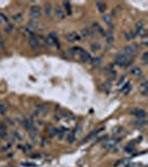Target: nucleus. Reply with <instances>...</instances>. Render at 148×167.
Masks as SVG:
<instances>
[{"label":"nucleus","mask_w":148,"mask_h":167,"mask_svg":"<svg viewBox=\"0 0 148 167\" xmlns=\"http://www.w3.org/2000/svg\"><path fill=\"white\" fill-rule=\"evenodd\" d=\"M28 28L30 29V31H33L36 28H37V22L35 20H30L29 22H28Z\"/></svg>","instance_id":"b1692460"},{"label":"nucleus","mask_w":148,"mask_h":167,"mask_svg":"<svg viewBox=\"0 0 148 167\" xmlns=\"http://www.w3.org/2000/svg\"><path fill=\"white\" fill-rule=\"evenodd\" d=\"M103 89L106 90V92H108L109 89H110V83H105L103 85Z\"/></svg>","instance_id":"e433bc0d"},{"label":"nucleus","mask_w":148,"mask_h":167,"mask_svg":"<svg viewBox=\"0 0 148 167\" xmlns=\"http://www.w3.org/2000/svg\"><path fill=\"white\" fill-rule=\"evenodd\" d=\"M106 73H108L113 79H115L116 78V71L115 70H113V69H110V68H106Z\"/></svg>","instance_id":"393cba45"},{"label":"nucleus","mask_w":148,"mask_h":167,"mask_svg":"<svg viewBox=\"0 0 148 167\" xmlns=\"http://www.w3.org/2000/svg\"><path fill=\"white\" fill-rule=\"evenodd\" d=\"M137 51H138V46L137 45H135V43H130V45H127V46H125L121 52L130 57V56L135 55Z\"/></svg>","instance_id":"f03ea898"},{"label":"nucleus","mask_w":148,"mask_h":167,"mask_svg":"<svg viewBox=\"0 0 148 167\" xmlns=\"http://www.w3.org/2000/svg\"><path fill=\"white\" fill-rule=\"evenodd\" d=\"M66 39L69 42H74V41H76V40H78L79 37H78V35H77L76 32H69V33L66 35Z\"/></svg>","instance_id":"1a4fd4ad"},{"label":"nucleus","mask_w":148,"mask_h":167,"mask_svg":"<svg viewBox=\"0 0 148 167\" xmlns=\"http://www.w3.org/2000/svg\"><path fill=\"white\" fill-rule=\"evenodd\" d=\"M5 30L7 33H11L12 30H13V25H11V23H7L6 25V28H5Z\"/></svg>","instance_id":"2f4dec72"},{"label":"nucleus","mask_w":148,"mask_h":167,"mask_svg":"<svg viewBox=\"0 0 148 167\" xmlns=\"http://www.w3.org/2000/svg\"><path fill=\"white\" fill-rule=\"evenodd\" d=\"M12 18L15 21H20L22 19V13H16V15H13Z\"/></svg>","instance_id":"f704fd0d"},{"label":"nucleus","mask_w":148,"mask_h":167,"mask_svg":"<svg viewBox=\"0 0 148 167\" xmlns=\"http://www.w3.org/2000/svg\"><path fill=\"white\" fill-rule=\"evenodd\" d=\"M29 45H30V47L32 49H38L39 46H40V43L38 41V38L36 36H33V35H31L30 38H29Z\"/></svg>","instance_id":"0eeeda50"},{"label":"nucleus","mask_w":148,"mask_h":167,"mask_svg":"<svg viewBox=\"0 0 148 167\" xmlns=\"http://www.w3.org/2000/svg\"><path fill=\"white\" fill-rule=\"evenodd\" d=\"M93 28H94L95 32H99V30L101 29V27L99 26V23H98V22H94V23H93Z\"/></svg>","instance_id":"72a5a7b5"},{"label":"nucleus","mask_w":148,"mask_h":167,"mask_svg":"<svg viewBox=\"0 0 148 167\" xmlns=\"http://www.w3.org/2000/svg\"><path fill=\"white\" fill-rule=\"evenodd\" d=\"M90 61H91V65H93L94 67H98V66L101 63V57H96L94 59H91Z\"/></svg>","instance_id":"5701e85b"},{"label":"nucleus","mask_w":148,"mask_h":167,"mask_svg":"<svg viewBox=\"0 0 148 167\" xmlns=\"http://www.w3.org/2000/svg\"><path fill=\"white\" fill-rule=\"evenodd\" d=\"M130 89H131V85H130L129 83L125 84V85L120 88V90H121V93H123V94H128V93L130 92Z\"/></svg>","instance_id":"f3484780"},{"label":"nucleus","mask_w":148,"mask_h":167,"mask_svg":"<svg viewBox=\"0 0 148 167\" xmlns=\"http://www.w3.org/2000/svg\"><path fill=\"white\" fill-rule=\"evenodd\" d=\"M118 130H123V128H120V127H117V128H115V129H114V134H118V133H119Z\"/></svg>","instance_id":"ea45409f"},{"label":"nucleus","mask_w":148,"mask_h":167,"mask_svg":"<svg viewBox=\"0 0 148 167\" xmlns=\"http://www.w3.org/2000/svg\"><path fill=\"white\" fill-rule=\"evenodd\" d=\"M135 125L137 126V127H140V128H141V127L146 126V120H145V119H138Z\"/></svg>","instance_id":"c756f323"},{"label":"nucleus","mask_w":148,"mask_h":167,"mask_svg":"<svg viewBox=\"0 0 148 167\" xmlns=\"http://www.w3.org/2000/svg\"><path fill=\"white\" fill-rule=\"evenodd\" d=\"M131 114L135 117H137V119H145V117H146V112L144 109H140V108L131 109Z\"/></svg>","instance_id":"39448f33"},{"label":"nucleus","mask_w":148,"mask_h":167,"mask_svg":"<svg viewBox=\"0 0 148 167\" xmlns=\"http://www.w3.org/2000/svg\"><path fill=\"white\" fill-rule=\"evenodd\" d=\"M103 20L105 21L107 25L110 26V25H111V16H110V15H104V16H103Z\"/></svg>","instance_id":"bb28decb"},{"label":"nucleus","mask_w":148,"mask_h":167,"mask_svg":"<svg viewBox=\"0 0 148 167\" xmlns=\"http://www.w3.org/2000/svg\"><path fill=\"white\" fill-rule=\"evenodd\" d=\"M139 90H140V93L144 95V96L147 95V93H148V83L147 81H144V83L139 86Z\"/></svg>","instance_id":"f8f14e48"},{"label":"nucleus","mask_w":148,"mask_h":167,"mask_svg":"<svg viewBox=\"0 0 148 167\" xmlns=\"http://www.w3.org/2000/svg\"><path fill=\"white\" fill-rule=\"evenodd\" d=\"M66 138H67V142H68L69 144H73V143L75 142V139H76V136H75V133H73V132H71V133H68V134H67V137H66Z\"/></svg>","instance_id":"4be33fe9"},{"label":"nucleus","mask_w":148,"mask_h":167,"mask_svg":"<svg viewBox=\"0 0 148 167\" xmlns=\"http://www.w3.org/2000/svg\"><path fill=\"white\" fill-rule=\"evenodd\" d=\"M48 113V108L46 107V106H39L38 108H37V110H36V115L38 116H45L46 114Z\"/></svg>","instance_id":"9d476101"},{"label":"nucleus","mask_w":148,"mask_h":167,"mask_svg":"<svg viewBox=\"0 0 148 167\" xmlns=\"http://www.w3.org/2000/svg\"><path fill=\"white\" fill-rule=\"evenodd\" d=\"M119 142V139H111V140H106L105 143L103 144V147L105 148L106 150H110L113 148H115L117 145V143Z\"/></svg>","instance_id":"423d86ee"},{"label":"nucleus","mask_w":148,"mask_h":167,"mask_svg":"<svg viewBox=\"0 0 148 167\" xmlns=\"http://www.w3.org/2000/svg\"><path fill=\"white\" fill-rule=\"evenodd\" d=\"M96 6H97V9L99 12H104L106 10V5L101 1H97L96 2Z\"/></svg>","instance_id":"aec40b11"},{"label":"nucleus","mask_w":148,"mask_h":167,"mask_svg":"<svg viewBox=\"0 0 148 167\" xmlns=\"http://www.w3.org/2000/svg\"><path fill=\"white\" fill-rule=\"evenodd\" d=\"M130 73L131 75L136 76V77H143V70L139 68V67H134L130 69Z\"/></svg>","instance_id":"9b49d317"},{"label":"nucleus","mask_w":148,"mask_h":167,"mask_svg":"<svg viewBox=\"0 0 148 167\" xmlns=\"http://www.w3.org/2000/svg\"><path fill=\"white\" fill-rule=\"evenodd\" d=\"M7 113V106L6 104L0 103V115H5Z\"/></svg>","instance_id":"cd10ccee"},{"label":"nucleus","mask_w":148,"mask_h":167,"mask_svg":"<svg viewBox=\"0 0 148 167\" xmlns=\"http://www.w3.org/2000/svg\"><path fill=\"white\" fill-rule=\"evenodd\" d=\"M21 165H22V166H29V167H35L36 166V165H35V164H32V163H22Z\"/></svg>","instance_id":"58836bf2"},{"label":"nucleus","mask_w":148,"mask_h":167,"mask_svg":"<svg viewBox=\"0 0 148 167\" xmlns=\"http://www.w3.org/2000/svg\"><path fill=\"white\" fill-rule=\"evenodd\" d=\"M135 30H136V33H138V35L144 30V22L143 21H139L135 25Z\"/></svg>","instance_id":"dca6fc26"},{"label":"nucleus","mask_w":148,"mask_h":167,"mask_svg":"<svg viewBox=\"0 0 148 167\" xmlns=\"http://www.w3.org/2000/svg\"><path fill=\"white\" fill-rule=\"evenodd\" d=\"M90 49H91V51H98L99 49H100V43L99 42H95V43H93L91 46H90Z\"/></svg>","instance_id":"a878e982"},{"label":"nucleus","mask_w":148,"mask_h":167,"mask_svg":"<svg viewBox=\"0 0 148 167\" xmlns=\"http://www.w3.org/2000/svg\"><path fill=\"white\" fill-rule=\"evenodd\" d=\"M103 129H104V128H99V129H96V130H93V132H91V133H90L89 135H88L87 137H86V138H85L84 142H88L89 139H91V138H93L94 136H96L97 134H98V133H99V132H100V130H103Z\"/></svg>","instance_id":"2eb2a0df"},{"label":"nucleus","mask_w":148,"mask_h":167,"mask_svg":"<svg viewBox=\"0 0 148 167\" xmlns=\"http://www.w3.org/2000/svg\"><path fill=\"white\" fill-rule=\"evenodd\" d=\"M0 39H1V37H0Z\"/></svg>","instance_id":"a19ab883"},{"label":"nucleus","mask_w":148,"mask_h":167,"mask_svg":"<svg viewBox=\"0 0 148 167\" xmlns=\"http://www.w3.org/2000/svg\"><path fill=\"white\" fill-rule=\"evenodd\" d=\"M47 42H49L50 46H56V47H59V40H58V37L55 32H51L49 36H48V39H47Z\"/></svg>","instance_id":"20e7f679"},{"label":"nucleus","mask_w":148,"mask_h":167,"mask_svg":"<svg viewBox=\"0 0 148 167\" xmlns=\"http://www.w3.org/2000/svg\"><path fill=\"white\" fill-rule=\"evenodd\" d=\"M48 130H49V134H50V135H56L57 132H58L53 126H49V127H48Z\"/></svg>","instance_id":"473e14b6"},{"label":"nucleus","mask_w":148,"mask_h":167,"mask_svg":"<svg viewBox=\"0 0 148 167\" xmlns=\"http://www.w3.org/2000/svg\"><path fill=\"white\" fill-rule=\"evenodd\" d=\"M141 60H143V63H147L148 52H144V53H143V56H141Z\"/></svg>","instance_id":"c9c22d12"},{"label":"nucleus","mask_w":148,"mask_h":167,"mask_svg":"<svg viewBox=\"0 0 148 167\" xmlns=\"http://www.w3.org/2000/svg\"><path fill=\"white\" fill-rule=\"evenodd\" d=\"M56 16H57L58 19H63L66 17V15H65V12H63V10L61 8H57L56 9Z\"/></svg>","instance_id":"412c9836"},{"label":"nucleus","mask_w":148,"mask_h":167,"mask_svg":"<svg viewBox=\"0 0 148 167\" xmlns=\"http://www.w3.org/2000/svg\"><path fill=\"white\" fill-rule=\"evenodd\" d=\"M91 35H93V32L90 31V29H88V28H83L81 29V36L84 38H89Z\"/></svg>","instance_id":"a211bd4d"},{"label":"nucleus","mask_w":148,"mask_h":167,"mask_svg":"<svg viewBox=\"0 0 148 167\" xmlns=\"http://www.w3.org/2000/svg\"><path fill=\"white\" fill-rule=\"evenodd\" d=\"M38 41H39V43H42L43 46H47V40H46L45 37H42V36L38 39Z\"/></svg>","instance_id":"4c0bfd02"},{"label":"nucleus","mask_w":148,"mask_h":167,"mask_svg":"<svg viewBox=\"0 0 148 167\" xmlns=\"http://www.w3.org/2000/svg\"><path fill=\"white\" fill-rule=\"evenodd\" d=\"M79 56H80V59L84 61V63H89L91 60V56L89 55V52L85 51L84 49H81V51L79 52Z\"/></svg>","instance_id":"6e6552de"},{"label":"nucleus","mask_w":148,"mask_h":167,"mask_svg":"<svg viewBox=\"0 0 148 167\" xmlns=\"http://www.w3.org/2000/svg\"><path fill=\"white\" fill-rule=\"evenodd\" d=\"M115 60H116L117 65H118V66H121V67H126V66H129L130 63H133V60H131V57L127 56V55L123 53V52H119V53L117 55L116 58H115Z\"/></svg>","instance_id":"f257e3e1"},{"label":"nucleus","mask_w":148,"mask_h":167,"mask_svg":"<svg viewBox=\"0 0 148 167\" xmlns=\"http://www.w3.org/2000/svg\"><path fill=\"white\" fill-rule=\"evenodd\" d=\"M45 13L47 17H51L53 16V6L51 5H46L45 6Z\"/></svg>","instance_id":"4468645a"},{"label":"nucleus","mask_w":148,"mask_h":167,"mask_svg":"<svg viewBox=\"0 0 148 167\" xmlns=\"http://www.w3.org/2000/svg\"><path fill=\"white\" fill-rule=\"evenodd\" d=\"M63 7H65V10L67 12L68 16H71L73 13V9H71V3L69 1H63Z\"/></svg>","instance_id":"ddd939ff"},{"label":"nucleus","mask_w":148,"mask_h":167,"mask_svg":"<svg viewBox=\"0 0 148 167\" xmlns=\"http://www.w3.org/2000/svg\"><path fill=\"white\" fill-rule=\"evenodd\" d=\"M6 136H7V128L2 123H0V137L5 138Z\"/></svg>","instance_id":"6ab92c4d"},{"label":"nucleus","mask_w":148,"mask_h":167,"mask_svg":"<svg viewBox=\"0 0 148 167\" xmlns=\"http://www.w3.org/2000/svg\"><path fill=\"white\" fill-rule=\"evenodd\" d=\"M30 17L32 19H38L41 17V10L39 6H32L30 8Z\"/></svg>","instance_id":"7ed1b4c3"},{"label":"nucleus","mask_w":148,"mask_h":167,"mask_svg":"<svg viewBox=\"0 0 148 167\" xmlns=\"http://www.w3.org/2000/svg\"><path fill=\"white\" fill-rule=\"evenodd\" d=\"M0 23H8V17L5 13H0Z\"/></svg>","instance_id":"c85d7f7f"},{"label":"nucleus","mask_w":148,"mask_h":167,"mask_svg":"<svg viewBox=\"0 0 148 167\" xmlns=\"http://www.w3.org/2000/svg\"><path fill=\"white\" fill-rule=\"evenodd\" d=\"M106 39H107V41L109 42V43L114 42V36H113V33H111V32L106 33Z\"/></svg>","instance_id":"7c9ffc66"}]
</instances>
